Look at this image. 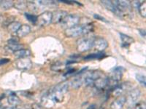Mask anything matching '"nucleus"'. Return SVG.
I'll return each mask as SVG.
<instances>
[{
  "instance_id": "1",
  "label": "nucleus",
  "mask_w": 146,
  "mask_h": 109,
  "mask_svg": "<svg viewBox=\"0 0 146 109\" xmlns=\"http://www.w3.org/2000/svg\"><path fill=\"white\" fill-rule=\"evenodd\" d=\"M68 83L62 82L57 84L50 90L49 93L52 96V98L55 100V102H62L64 99L66 93L68 91Z\"/></svg>"
},
{
  "instance_id": "2",
  "label": "nucleus",
  "mask_w": 146,
  "mask_h": 109,
  "mask_svg": "<svg viewBox=\"0 0 146 109\" xmlns=\"http://www.w3.org/2000/svg\"><path fill=\"white\" fill-rule=\"evenodd\" d=\"M94 38L92 36H86L83 38L80 39L77 43V47L78 50L80 53L88 51L93 47V43Z\"/></svg>"
},
{
  "instance_id": "3",
  "label": "nucleus",
  "mask_w": 146,
  "mask_h": 109,
  "mask_svg": "<svg viewBox=\"0 0 146 109\" xmlns=\"http://www.w3.org/2000/svg\"><path fill=\"white\" fill-rule=\"evenodd\" d=\"M80 16L75 14H72V15H67L64 18L63 20L61 22V26L63 28H70L73 26L78 25V23L80 22Z\"/></svg>"
},
{
  "instance_id": "4",
  "label": "nucleus",
  "mask_w": 146,
  "mask_h": 109,
  "mask_svg": "<svg viewBox=\"0 0 146 109\" xmlns=\"http://www.w3.org/2000/svg\"><path fill=\"white\" fill-rule=\"evenodd\" d=\"M52 22V12L49 11H45L40 14L36 18V24L41 26H45L49 25Z\"/></svg>"
},
{
  "instance_id": "5",
  "label": "nucleus",
  "mask_w": 146,
  "mask_h": 109,
  "mask_svg": "<svg viewBox=\"0 0 146 109\" xmlns=\"http://www.w3.org/2000/svg\"><path fill=\"white\" fill-rule=\"evenodd\" d=\"M64 33L67 37H75V36L84 34L83 25H77L72 28H67L65 30Z\"/></svg>"
},
{
  "instance_id": "6",
  "label": "nucleus",
  "mask_w": 146,
  "mask_h": 109,
  "mask_svg": "<svg viewBox=\"0 0 146 109\" xmlns=\"http://www.w3.org/2000/svg\"><path fill=\"white\" fill-rule=\"evenodd\" d=\"M123 71H124V69L122 67H118V68L113 70L111 74H110V79L108 78L109 81L114 83L115 86H117V84L121 81L122 76H123Z\"/></svg>"
},
{
  "instance_id": "7",
  "label": "nucleus",
  "mask_w": 146,
  "mask_h": 109,
  "mask_svg": "<svg viewBox=\"0 0 146 109\" xmlns=\"http://www.w3.org/2000/svg\"><path fill=\"white\" fill-rule=\"evenodd\" d=\"M140 95H141V92L139 89L136 88V89H132L129 93V95L126 98V102H127L128 105L129 106H131V105L132 106V105L135 104L139 98V97H140Z\"/></svg>"
},
{
  "instance_id": "8",
  "label": "nucleus",
  "mask_w": 146,
  "mask_h": 109,
  "mask_svg": "<svg viewBox=\"0 0 146 109\" xmlns=\"http://www.w3.org/2000/svg\"><path fill=\"white\" fill-rule=\"evenodd\" d=\"M108 46V41L105 39L102 38V37H98V38H94L93 43V47H94L95 50H98V51L102 52L105 50Z\"/></svg>"
},
{
  "instance_id": "9",
  "label": "nucleus",
  "mask_w": 146,
  "mask_h": 109,
  "mask_svg": "<svg viewBox=\"0 0 146 109\" xmlns=\"http://www.w3.org/2000/svg\"><path fill=\"white\" fill-rule=\"evenodd\" d=\"M68 15L67 12L64 10H56L52 12V22L53 23H61L65 17Z\"/></svg>"
},
{
  "instance_id": "10",
  "label": "nucleus",
  "mask_w": 146,
  "mask_h": 109,
  "mask_svg": "<svg viewBox=\"0 0 146 109\" xmlns=\"http://www.w3.org/2000/svg\"><path fill=\"white\" fill-rule=\"evenodd\" d=\"M32 66V63L31 60L27 58H20L16 62L17 68L21 70H28Z\"/></svg>"
},
{
  "instance_id": "11",
  "label": "nucleus",
  "mask_w": 146,
  "mask_h": 109,
  "mask_svg": "<svg viewBox=\"0 0 146 109\" xmlns=\"http://www.w3.org/2000/svg\"><path fill=\"white\" fill-rule=\"evenodd\" d=\"M55 103H56V102H55V100L52 98V96L50 95V93L44 95L41 99L42 106L45 108H50L53 107L55 105Z\"/></svg>"
},
{
  "instance_id": "12",
  "label": "nucleus",
  "mask_w": 146,
  "mask_h": 109,
  "mask_svg": "<svg viewBox=\"0 0 146 109\" xmlns=\"http://www.w3.org/2000/svg\"><path fill=\"white\" fill-rule=\"evenodd\" d=\"M108 83H109L108 78L102 76H100V77L97 78V79L94 81L93 85H94L95 87L97 88V89H101L106 87L108 85Z\"/></svg>"
},
{
  "instance_id": "13",
  "label": "nucleus",
  "mask_w": 146,
  "mask_h": 109,
  "mask_svg": "<svg viewBox=\"0 0 146 109\" xmlns=\"http://www.w3.org/2000/svg\"><path fill=\"white\" fill-rule=\"evenodd\" d=\"M126 102V98L125 96H119L110 105L111 109H122Z\"/></svg>"
},
{
  "instance_id": "14",
  "label": "nucleus",
  "mask_w": 146,
  "mask_h": 109,
  "mask_svg": "<svg viewBox=\"0 0 146 109\" xmlns=\"http://www.w3.org/2000/svg\"><path fill=\"white\" fill-rule=\"evenodd\" d=\"M119 35L121 39V45H122L123 47H129V45L135 41L134 39L130 37V36H128V35L124 34V33H120Z\"/></svg>"
},
{
  "instance_id": "15",
  "label": "nucleus",
  "mask_w": 146,
  "mask_h": 109,
  "mask_svg": "<svg viewBox=\"0 0 146 109\" xmlns=\"http://www.w3.org/2000/svg\"><path fill=\"white\" fill-rule=\"evenodd\" d=\"M31 32V27L27 24H23L18 30L16 34L18 37H24Z\"/></svg>"
},
{
  "instance_id": "16",
  "label": "nucleus",
  "mask_w": 146,
  "mask_h": 109,
  "mask_svg": "<svg viewBox=\"0 0 146 109\" xmlns=\"http://www.w3.org/2000/svg\"><path fill=\"white\" fill-rule=\"evenodd\" d=\"M101 3H102V5L105 6V8H107L108 10H110L111 12H113V13L115 14V15H117L118 16H119V12H118V10H117V8L115 7V6L113 5V3L112 1H106V0H105V1H102Z\"/></svg>"
},
{
  "instance_id": "17",
  "label": "nucleus",
  "mask_w": 146,
  "mask_h": 109,
  "mask_svg": "<svg viewBox=\"0 0 146 109\" xmlns=\"http://www.w3.org/2000/svg\"><path fill=\"white\" fill-rule=\"evenodd\" d=\"M21 24L19 22L13 21L12 23H10L9 24L8 27H7L8 32L10 33H16L17 32H18V30L21 27Z\"/></svg>"
},
{
  "instance_id": "18",
  "label": "nucleus",
  "mask_w": 146,
  "mask_h": 109,
  "mask_svg": "<svg viewBox=\"0 0 146 109\" xmlns=\"http://www.w3.org/2000/svg\"><path fill=\"white\" fill-rule=\"evenodd\" d=\"M14 55L18 59L20 58H27L29 55H31V52L29 50H26V49H22V50H18L14 53Z\"/></svg>"
},
{
  "instance_id": "19",
  "label": "nucleus",
  "mask_w": 146,
  "mask_h": 109,
  "mask_svg": "<svg viewBox=\"0 0 146 109\" xmlns=\"http://www.w3.org/2000/svg\"><path fill=\"white\" fill-rule=\"evenodd\" d=\"M8 102L12 106H17L20 103V99L15 94H10L8 97Z\"/></svg>"
},
{
  "instance_id": "20",
  "label": "nucleus",
  "mask_w": 146,
  "mask_h": 109,
  "mask_svg": "<svg viewBox=\"0 0 146 109\" xmlns=\"http://www.w3.org/2000/svg\"><path fill=\"white\" fill-rule=\"evenodd\" d=\"M83 83V79L81 77H76L71 81V86L74 89H78V88L81 87Z\"/></svg>"
},
{
  "instance_id": "21",
  "label": "nucleus",
  "mask_w": 146,
  "mask_h": 109,
  "mask_svg": "<svg viewBox=\"0 0 146 109\" xmlns=\"http://www.w3.org/2000/svg\"><path fill=\"white\" fill-rule=\"evenodd\" d=\"M14 3L12 1H7V0H0V7L3 10H9L11 7H13Z\"/></svg>"
},
{
  "instance_id": "22",
  "label": "nucleus",
  "mask_w": 146,
  "mask_h": 109,
  "mask_svg": "<svg viewBox=\"0 0 146 109\" xmlns=\"http://www.w3.org/2000/svg\"><path fill=\"white\" fill-rule=\"evenodd\" d=\"M105 56V54L104 53H94V54H88V56L84 58V60H94V59H101L103 57Z\"/></svg>"
},
{
  "instance_id": "23",
  "label": "nucleus",
  "mask_w": 146,
  "mask_h": 109,
  "mask_svg": "<svg viewBox=\"0 0 146 109\" xmlns=\"http://www.w3.org/2000/svg\"><path fill=\"white\" fill-rule=\"evenodd\" d=\"M7 48H8L9 50H10V51H13V53H15V52L18 51V50L23 49V45H20L19 43L15 44V45H8Z\"/></svg>"
},
{
  "instance_id": "24",
  "label": "nucleus",
  "mask_w": 146,
  "mask_h": 109,
  "mask_svg": "<svg viewBox=\"0 0 146 109\" xmlns=\"http://www.w3.org/2000/svg\"><path fill=\"white\" fill-rule=\"evenodd\" d=\"M138 10H139V14L141 15L143 18H145L146 16V2H142L141 4L139 5V7H138Z\"/></svg>"
},
{
  "instance_id": "25",
  "label": "nucleus",
  "mask_w": 146,
  "mask_h": 109,
  "mask_svg": "<svg viewBox=\"0 0 146 109\" xmlns=\"http://www.w3.org/2000/svg\"><path fill=\"white\" fill-rule=\"evenodd\" d=\"M13 6L15 8L20 10H23L27 7V2H23V1H18V2H15V3H14Z\"/></svg>"
},
{
  "instance_id": "26",
  "label": "nucleus",
  "mask_w": 146,
  "mask_h": 109,
  "mask_svg": "<svg viewBox=\"0 0 146 109\" xmlns=\"http://www.w3.org/2000/svg\"><path fill=\"white\" fill-rule=\"evenodd\" d=\"M136 79L139 81V84H141L143 86L145 87L146 81H145V76L142 74H137L136 75Z\"/></svg>"
},
{
  "instance_id": "27",
  "label": "nucleus",
  "mask_w": 146,
  "mask_h": 109,
  "mask_svg": "<svg viewBox=\"0 0 146 109\" xmlns=\"http://www.w3.org/2000/svg\"><path fill=\"white\" fill-rule=\"evenodd\" d=\"M25 16L30 22H32V23L36 24V18H37V16H36V15H32V14L27 13V12L25 13Z\"/></svg>"
},
{
  "instance_id": "28",
  "label": "nucleus",
  "mask_w": 146,
  "mask_h": 109,
  "mask_svg": "<svg viewBox=\"0 0 146 109\" xmlns=\"http://www.w3.org/2000/svg\"><path fill=\"white\" fill-rule=\"evenodd\" d=\"M94 18H96V19H98V20H102V21L108 22V20H107L106 19H105V18H104V17H102V16H100V15H94Z\"/></svg>"
},
{
  "instance_id": "29",
  "label": "nucleus",
  "mask_w": 146,
  "mask_h": 109,
  "mask_svg": "<svg viewBox=\"0 0 146 109\" xmlns=\"http://www.w3.org/2000/svg\"><path fill=\"white\" fill-rule=\"evenodd\" d=\"M133 109H145V103H139V104L137 105Z\"/></svg>"
},
{
  "instance_id": "30",
  "label": "nucleus",
  "mask_w": 146,
  "mask_h": 109,
  "mask_svg": "<svg viewBox=\"0 0 146 109\" xmlns=\"http://www.w3.org/2000/svg\"><path fill=\"white\" fill-rule=\"evenodd\" d=\"M10 61V60L7 59V58H4V59H1L0 60V66H2V65L6 64L8 62Z\"/></svg>"
},
{
  "instance_id": "31",
  "label": "nucleus",
  "mask_w": 146,
  "mask_h": 109,
  "mask_svg": "<svg viewBox=\"0 0 146 109\" xmlns=\"http://www.w3.org/2000/svg\"><path fill=\"white\" fill-rule=\"evenodd\" d=\"M29 109H40V106L36 104H32L29 106Z\"/></svg>"
},
{
  "instance_id": "32",
  "label": "nucleus",
  "mask_w": 146,
  "mask_h": 109,
  "mask_svg": "<svg viewBox=\"0 0 146 109\" xmlns=\"http://www.w3.org/2000/svg\"><path fill=\"white\" fill-rule=\"evenodd\" d=\"M139 33H141L142 36H143V37L145 36V31L144 29H139Z\"/></svg>"
},
{
  "instance_id": "33",
  "label": "nucleus",
  "mask_w": 146,
  "mask_h": 109,
  "mask_svg": "<svg viewBox=\"0 0 146 109\" xmlns=\"http://www.w3.org/2000/svg\"><path fill=\"white\" fill-rule=\"evenodd\" d=\"M87 109H96V105H94V104L90 105V106L87 108Z\"/></svg>"
},
{
  "instance_id": "34",
  "label": "nucleus",
  "mask_w": 146,
  "mask_h": 109,
  "mask_svg": "<svg viewBox=\"0 0 146 109\" xmlns=\"http://www.w3.org/2000/svg\"><path fill=\"white\" fill-rule=\"evenodd\" d=\"M5 109H18L16 107H10V108H5Z\"/></svg>"
},
{
  "instance_id": "35",
  "label": "nucleus",
  "mask_w": 146,
  "mask_h": 109,
  "mask_svg": "<svg viewBox=\"0 0 146 109\" xmlns=\"http://www.w3.org/2000/svg\"><path fill=\"white\" fill-rule=\"evenodd\" d=\"M1 18H2V15L0 14V20H1Z\"/></svg>"
},
{
  "instance_id": "36",
  "label": "nucleus",
  "mask_w": 146,
  "mask_h": 109,
  "mask_svg": "<svg viewBox=\"0 0 146 109\" xmlns=\"http://www.w3.org/2000/svg\"><path fill=\"white\" fill-rule=\"evenodd\" d=\"M1 106H2V105H1V103H0V108H1Z\"/></svg>"
}]
</instances>
